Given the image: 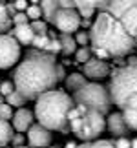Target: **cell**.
I'll use <instances>...</instances> for the list:
<instances>
[{"label":"cell","instance_id":"32","mask_svg":"<svg viewBox=\"0 0 137 148\" xmlns=\"http://www.w3.org/2000/svg\"><path fill=\"white\" fill-rule=\"evenodd\" d=\"M27 16L24 11H16V13L13 15V22H15V26H20V24H27Z\"/></svg>","mask_w":137,"mask_h":148},{"label":"cell","instance_id":"3","mask_svg":"<svg viewBox=\"0 0 137 148\" xmlns=\"http://www.w3.org/2000/svg\"><path fill=\"white\" fill-rule=\"evenodd\" d=\"M35 119L49 132H70L68 112L73 108V99L62 90H48L35 99Z\"/></svg>","mask_w":137,"mask_h":148},{"label":"cell","instance_id":"8","mask_svg":"<svg viewBox=\"0 0 137 148\" xmlns=\"http://www.w3.org/2000/svg\"><path fill=\"white\" fill-rule=\"evenodd\" d=\"M51 24L60 33L71 35L73 31H77L81 27V15H79V11L75 8H59L53 15Z\"/></svg>","mask_w":137,"mask_h":148},{"label":"cell","instance_id":"36","mask_svg":"<svg viewBox=\"0 0 137 148\" xmlns=\"http://www.w3.org/2000/svg\"><path fill=\"white\" fill-rule=\"evenodd\" d=\"M95 9H79V15L84 16V18H90V16H93Z\"/></svg>","mask_w":137,"mask_h":148},{"label":"cell","instance_id":"37","mask_svg":"<svg viewBox=\"0 0 137 148\" xmlns=\"http://www.w3.org/2000/svg\"><path fill=\"white\" fill-rule=\"evenodd\" d=\"M126 66H137V57H130Z\"/></svg>","mask_w":137,"mask_h":148},{"label":"cell","instance_id":"22","mask_svg":"<svg viewBox=\"0 0 137 148\" xmlns=\"http://www.w3.org/2000/svg\"><path fill=\"white\" fill-rule=\"evenodd\" d=\"M26 97L22 93H18L16 90H13L9 95H8V99H5V102L11 106V108H24V104H26Z\"/></svg>","mask_w":137,"mask_h":148},{"label":"cell","instance_id":"28","mask_svg":"<svg viewBox=\"0 0 137 148\" xmlns=\"http://www.w3.org/2000/svg\"><path fill=\"white\" fill-rule=\"evenodd\" d=\"M11 117H13V108H11L8 102L0 104V119H4V121H9Z\"/></svg>","mask_w":137,"mask_h":148},{"label":"cell","instance_id":"10","mask_svg":"<svg viewBox=\"0 0 137 148\" xmlns=\"http://www.w3.org/2000/svg\"><path fill=\"white\" fill-rule=\"evenodd\" d=\"M51 139H53L51 132L48 128H44L42 124L33 123L27 128V143H29L31 148H48L51 145Z\"/></svg>","mask_w":137,"mask_h":148},{"label":"cell","instance_id":"40","mask_svg":"<svg viewBox=\"0 0 137 148\" xmlns=\"http://www.w3.org/2000/svg\"><path fill=\"white\" fill-rule=\"evenodd\" d=\"M130 145H132V148H137V137L135 139H130Z\"/></svg>","mask_w":137,"mask_h":148},{"label":"cell","instance_id":"16","mask_svg":"<svg viewBox=\"0 0 137 148\" xmlns=\"http://www.w3.org/2000/svg\"><path fill=\"white\" fill-rule=\"evenodd\" d=\"M11 37H15L16 42H18L20 46H22V44H24V46H29L31 40H33V37H35V33H33L29 24H20V26L13 27V35H11Z\"/></svg>","mask_w":137,"mask_h":148},{"label":"cell","instance_id":"12","mask_svg":"<svg viewBox=\"0 0 137 148\" xmlns=\"http://www.w3.org/2000/svg\"><path fill=\"white\" fill-rule=\"evenodd\" d=\"M106 130L113 137H128V134H130V128L126 126L121 112H113L106 117Z\"/></svg>","mask_w":137,"mask_h":148},{"label":"cell","instance_id":"24","mask_svg":"<svg viewBox=\"0 0 137 148\" xmlns=\"http://www.w3.org/2000/svg\"><path fill=\"white\" fill-rule=\"evenodd\" d=\"M31 29H33V33H35V35H48V22L46 20H33L31 22Z\"/></svg>","mask_w":137,"mask_h":148},{"label":"cell","instance_id":"42","mask_svg":"<svg viewBox=\"0 0 137 148\" xmlns=\"http://www.w3.org/2000/svg\"><path fill=\"white\" fill-rule=\"evenodd\" d=\"M5 148V146H4ZM13 148H27V146H24V145H22V146H13Z\"/></svg>","mask_w":137,"mask_h":148},{"label":"cell","instance_id":"5","mask_svg":"<svg viewBox=\"0 0 137 148\" xmlns=\"http://www.w3.org/2000/svg\"><path fill=\"white\" fill-rule=\"evenodd\" d=\"M108 93H110L112 104L123 110L126 99L132 93H137V66H123L113 70Z\"/></svg>","mask_w":137,"mask_h":148},{"label":"cell","instance_id":"44","mask_svg":"<svg viewBox=\"0 0 137 148\" xmlns=\"http://www.w3.org/2000/svg\"><path fill=\"white\" fill-rule=\"evenodd\" d=\"M53 148H60V146H53Z\"/></svg>","mask_w":137,"mask_h":148},{"label":"cell","instance_id":"39","mask_svg":"<svg viewBox=\"0 0 137 148\" xmlns=\"http://www.w3.org/2000/svg\"><path fill=\"white\" fill-rule=\"evenodd\" d=\"M77 148H91V143H82V145H77Z\"/></svg>","mask_w":137,"mask_h":148},{"label":"cell","instance_id":"29","mask_svg":"<svg viewBox=\"0 0 137 148\" xmlns=\"http://www.w3.org/2000/svg\"><path fill=\"white\" fill-rule=\"evenodd\" d=\"M91 148H115L112 139H95L91 141Z\"/></svg>","mask_w":137,"mask_h":148},{"label":"cell","instance_id":"15","mask_svg":"<svg viewBox=\"0 0 137 148\" xmlns=\"http://www.w3.org/2000/svg\"><path fill=\"white\" fill-rule=\"evenodd\" d=\"M11 119H13V128L18 134H22V132H27V128L33 124L35 115H33V112H29L27 108H18L16 112H13V117Z\"/></svg>","mask_w":137,"mask_h":148},{"label":"cell","instance_id":"4","mask_svg":"<svg viewBox=\"0 0 137 148\" xmlns=\"http://www.w3.org/2000/svg\"><path fill=\"white\" fill-rule=\"evenodd\" d=\"M68 128L77 139L91 143L99 139V135L106 130V119L97 110L73 104V108L68 112Z\"/></svg>","mask_w":137,"mask_h":148},{"label":"cell","instance_id":"18","mask_svg":"<svg viewBox=\"0 0 137 148\" xmlns=\"http://www.w3.org/2000/svg\"><path fill=\"white\" fill-rule=\"evenodd\" d=\"M60 8V4H59V0H40V9H42V16L46 18V22H49L51 24V20H53V15H55V11Z\"/></svg>","mask_w":137,"mask_h":148},{"label":"cell","instance_id":"1","mask_svg":"<svg viewBox=\"0 0 137 148\" xmlns=\"http://www.w3.org/2000/svg\"><path fill=\"white\" fill-rule=\"evenodd\" d=\"M57 79L55 55L46 51H31L18 64L13 75V86L27 101L37 99L40 93L53 90Z\"/></svg>","mask_w":137,"mask_h":148},{"label":"cell","instance_id":"20","mask_svg":"<svg viewBox=\"0 0 137 148\" xmlns=\"http://www.w3.org/2000/svg\"><path fill=\"white\" fill-rule=\"evenodd\" d=\"M11 137H13V128H11L9 121L0 119V148L8 146L11 143Z\"/></svg>","mask_w":137,"mask_h":148},{"label":"cell","instance_id":"25","mask_svg":"<svg viewBox=\"0 0 137 148\" xmlns=\"http://www.w3.org/2000/svg\"><path fill=\"white\" fill-rule=\"evenodd\" d=\"M27 18H31V20H38L42 16V9H40V5H37V4H31V5H27V9L24 11Z\"/></svg>","mask_w":137,"mask_h":148},{"label":"cell","instance_id":"14","mask_svg":"<svg viewBox=\"0 0 137 148\" xmlns=\"http://www.w3.org/2000/svg\"><path fill=\"white\" fill-rule=\"evenodd\" d=\"M110 0H59L60 8H75L77 11L79 9H99L102 11L106 8V4Z\"/></svg>","mask_w":137,"mask_h":148},{"label":"cell","instance_id":"35","mask_svg":"<svg viewBox=\"0 0 137 148\" xmlns=\"http://www.w3.org/2000/svg\"><path fill=\"white\" fill-rule=\"evenodd\" d=\"M13 5H15V9H16V11H26L29 4H27L26 0H13Z\"/></svg>","mask_w":137,"mask_h":148},{"label":"cell","instance_id":"30","mask_svg":"<svg viewBox=\"0 0 137 148\" xmlns=\"http://www.w3.org/2000/svg\"><path fill=\"white\" fill-rule=\"evenodd\" d=\"M73 38H75L77 46H88V42H90V35L86 31H77V35Z\"/></svg>","mask_w":137,"mask_h":148},{"label":"cell","instance_id":"33","mask_svg":"<svg viewBox=\"0 0 137 148\" xmlns=\"http://www.w3.org/2000/svg\"><path fill=\"white\" fill-rule=\"evenodd\" d=\"M113 146H115V148H132L128 137H117L115 141H113Z\"/></svg>","mask_w":137,"mask_h":148},{"label":"cell","instance_id":"41","mask_svg":"<svg viewBox=\"0 0 137 148\" xmlns=\"http://www.w3.org/2000/svg\"><path fill=\"white\" fill-rule=\"evenodd\" d=\"M5 102V99H4V95H0V104H4Z\"/></svg>","mask_w":137,"mask_h":148},{"label":"cell","instance_id":"9","mask_svg":"<svg viewBox=\"0 0 137 148\" xmlns=\"http://www.w3.org/2000/svg\"><path fill=\"white\" fill-rule=\"evenodd\" d=\"M20 59V44L15 37L0 33V70L15 66Z\"/></svg>","mask_w":137,"mask_h":148},{"label":"cell","instance_id":"7","mask_svg":"<svg viewBox=\"0 0 137 148\" xmlns=\"http://www.w3.org/2000/svg\"><path fill=\"white\" fill-rule=\"evenodd\" d=\"M102 11L115 16L126 33L137 42V0H110Z\"/></svg>","mask_w":137,"mask_h":148},{"label":"cell","instance_id":"21","mask_svg":"<svg viewBox=\"0 0 137 148\" xmlns=\"http://www.w3.org/2000/svg\"><path fill=\"white\" fill-rule=\"evenodd\" d=\"M11 22H13V16H11L8 5H5V4H0V33L9 31Z\"/></svg>","mask_w":137,"mask_h":148},{"label":"cell","instance_id":"2","mask_svg":"<svg viewBox=\"0 0 137 148\" xmlns=\"http://www.w3.org/2000/svg\"><path fill=\"white\" fill-rule=\"evenodd\" d=\"M91 48H101L110 53V57H124L137 48V42L126 33L123 24L106 11H99L90 26Z\"/></svg>","mask_w":137,"mask_h":148},{"label":"cell","instance_id":"26","mask_svg":"<svg viewBox=\"0 0 137 148\" xmlns=\"http://www.w3.org/2000/svg\"><path fill=\"white\" fill-rule=\"evenodd\" d=\"M48 42H49V37L48 35H35V37H33V40H31V46H35L37 49L44 51L46 46H48Z\"/></svg>","mask_w":137,"mask_h":148},{"label":"cell","instance_id":"19","mask_svg":"<svg viewBox=\"0 0 137 148\" xmlns=\"http://www.w3.org/2000/svg\"><path fill=\"white\" fill-rule=\"evenodd\" d=\"M86 82H88V81H86V77H84L82 73L75 71V73H71V75H68V77H66V90H70V92L73 93V92H77L79 88H82Z\"/></svg>","mask_w":137,"mask_h":148},{"label":"cell","instance_id":"43","mask_svg":"<svg viewBox=\"0 0 137 148\" xmlns=\"http://www.w3.org/2000/svg\"><path fill=\"white\" fill-rule=\"evenodd\" d=\"M37 2H40V0H31V4H37Z\"/></svg>","mask_w":137,"mask_h":148},{"label":"cell","instance_id":"27","mask_svg":"<svg viewBox=\"0 0 137 148\" xmlns=\"http://www.w3.org/2000/svg\"><path fill=\"white\" fill-rule=\"evenodd\" d=\"M46 53H51V55H55V53H60V44H59V38H49V42H48V46H46Z\"/></svg>","mask_w":137,"mask_h":148},{"label":"cell","instance_id":"23","mask_svg":"<svg viewBox=\"0 0 137 148\" xmlns=\"http://www.w3.org/2000/svg\"><path fill=\"white\" fill-rule=\"evenodd\" d=\"M91 59V48L88 46H79L75 49V62H79V64H84L86 60Z\"/></svg>","mask_w":137,"mask_h":148},{"label":"cell","instance_id":"11","mask_svg":"<svg viewBox=\"0 0 137 148\" xmlns=\"http://www.w3.org/2000/svg\"><path fill=\"white\" fill-rule=\"evenodd\" d=\"M86 79H91V81H102L104 77L110 75V66H108L106 60L101 59H90L84 62V73Z\"/></svg>","mask_w":137,"mask_h":148},{"label":"cell","instance_id":"6","mask_svg":"<svg viewBox=\"0 0 137 148\" xmlns=\"http://www.w3.org/2000/svg\"><path fill=\"white\" fill-rule=\"evenodd\" d=\"M71 99H73V104H81V106L91 108V110H97L102 115L110 113V108H112V99H110V93H108V88L99 82H86L82 88L73 92Z\"/></svg>","mask_w":137,"mask_h":148},{"label":"cell","instance_id":"13","mask_svg":"<svg viewBox=\"0 0 137 148\" xmlns=\"http://www.w3.org/2000/svg\"><path fill=\"white\" fill-rule=\"evenodd\" d=\"M123 119L130 132H137V93H132L123 106Z\"/></svg>","mask_w":137,"mask_h":148},{"label":"cell","instance_id":"38","mask_svg":"<svg viewBox=\"0 0 137 148\" xmlns=\"http://www.w3.org/2000/svg\"><path fill=\"white\" fill-rule=\"evenodd\" d=\"M64 148H77V143H73V141H70V143H66Z\"/></svg>","mask_w":137,"mask_h":148},{"label":"cell","instance_id":"34","mask_svg":"<svg viewBox=\"0 0 137 148\" xmlns=\"http://www.w3.org/2000/svg\"><path fill=\"white\" fill-rule=\"evenodd\" d=\"M24 143V135L22 134H13V137H11V145L13 146H22Z\"/></svg>","mask_w":137,"mask_h":148},{"label":"cell","instance_id":"17","mask_svg":"<svg viewBox=\"0 0 137 148\" xmlns=\"http://www.w3.org/2000/svg\"><path fill=\"white\" fill-rule=\"evenodd\" d=\"M59 44H60V53L62 55H66V57H70L75 53V49H77V42H75V38H73L71 35H68V33H60V37H59Z\"/></svg>","mask_w":137,"mask_h":148},{"label":"cell","instance_id":"31","mask_svg":"<svg viewBox=\"0 0 137 148\" xmlns=\"http://www.w3.org/2000/svg\"><path fill=\"white\" fill-rule=\"evenodd\" d=\"M13 90H15V86H13V82H11V81H4L2 84H0V95H4V97H8Z\"/></svg>","mask_w":137,"mask_h":148}]
</instances>
